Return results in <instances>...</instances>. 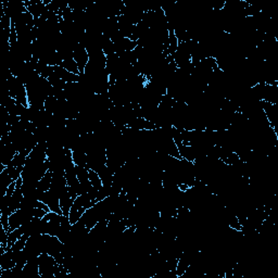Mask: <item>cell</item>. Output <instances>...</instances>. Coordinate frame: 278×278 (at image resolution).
Listing matches in <instances>:
<instances>
[{"instance_id":"3","label":"cell","mask_w":278,"mask_h":278,"mask_svg":"<svg viewBox=\"0 0 278 278\" xmlns=\"http://www.w3.org/2000/svg\"><path fill=\"white\" fill-rule=\"evenodd\" d=\"M77 196V192L69 186L67 187L66 190L62 191L60 194V207L62 210V214L64 216H69L70 210H71L73 203L75 201Z\"/></svg>"},{"instance_id":"5","label":"cell","mask_w":278,"mask_h":278,"mask_svg":"<svg viewBox=\"0 0 278 278\" xmlns=\"http://www.w3.org/2000/svg\"><path fill=\"white\" fill-rule=\"evenodd\" d=\"M61 67H63L70 73L76 74V75H81V73H79V70H78L77 63L73 59V55L72 56H68V57L64 58L62 63H61Z\"/></svg>"},{"instance_id":"1","label":"cell","mask_w":278,"mask_h":278,"mask_svg":"<svg viewBox=\"0 0 278 278\" xmlns=\"http://www.w3.org/2000/svg\"><path fill=\"white\" fill-rule=\"evenodd\" d=\"M57 265V261L52 255L47 252H42L38 255L39 274L41 278H55L53 271Z\"/></svg>"},{"instance_id":"6","label":"cell","mask_w":278,"mask_h":278,"mask_svg":"<svg viewBox=\"0 0 278 278\" xmlns=\"http://www.w3.org/2000/svg\"><path fill=\"white\" fill-rule=\"evenodd\" d=\"M88 178L90 181V185H92L93 188L95 189H101L104 187L103 180H101V177L98 172H96L95 170L93 169H88Z\"/></svg>"},{"instance_id":"2","label":"cell","mask_w":278,"mask_h":278,"mask_svg":"<svg viewBox=\"0 0 278 278\" xmlns=\"http://www.w3.org/2000/svg\"><path fill=\"white\" fill-rule=\"evenodd\" d=\"M73 59L77 63L81 75H84L85 69H86L89 62V53L82 42H78L75 48H74Z\"/></svg>"},{"instance_id":"4","label":"cell","mask_w":278,"mask_h":278,"mask_svg":"<svg viewBox=\"0 0 278 278\" xmlns=\"http://www.w3.org/2000/svg\"><path fill=\"white\" fill-rule=\"evenodd\" d=\"M52 178H53V173H52V171L49 170L38 180V183H37L35 195L42 194V192H46V191L49 190L51 188V185H52Z\"/></svg>"}]
</instances>
